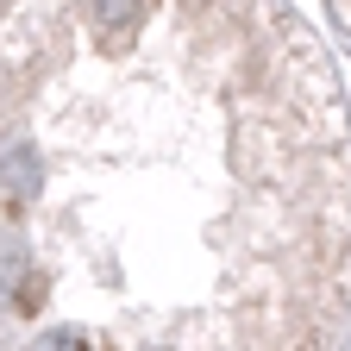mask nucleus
Masks as SVG:
<instances>
[{"label":"nucleus","instance_id":"obj_2","mask_svg":"<svg viewBox=\"0 0 351 351\" xmlns=\"http://www.w3.org/2000/svg\"><path fill=\"white\" fill-rule=\"evenodd\" d=\"M151 351H169V345H151Z\"/></svg>","mask_w":351,"mask_h":351},{"label":"nucleus","instance_id":"obj_1","mask_svg":"<svg viewBox=\"0 0 351 351\" xmlns=\"http://www.w3.org/2000/svg\"><path fill=\"white\" fill-rule=\"evenodd\" d=\"M25 270H32V245L19 232H0V307L25 295Z\"/></svg>","mask_w":351,"mask_h":351}]
</instances>
